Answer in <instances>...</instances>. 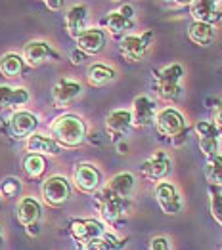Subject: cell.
Segmentation results:
<instances>
[{
	"mask_svg": "<svg viewBox=\"0 0 222 250\" xmlns=\"http://www.w3.org/2000/svg\"><path fill=\"white\" fill-rule=\"evenodd\" d=\"M50 134H52V138L61 147L75 149V147L84 144L86 134H88V126L84 123V119L79 117V115H75V113H63V115L56 117L52 121Z\"/></svg>",
	"mask_w": 222,
	"mask_h": 250,
	"instance_id": "6da1fadb",
	"label": "cell"
},
{
	"mask_svg": "<svg viewBox=\"0 0 222 250\" xmlns=\"http://www.w3.org/2000/svg\"><path fill=\"white\" fill-rule=\"evenodd\" d=\"M182 79H184V67L180 63H171L159 71H153V86L155 92L163 102H176L182 96Z\"/></svg>",
	"mask_w": 222,
	"mask_h": 250,
	"instance_id": "7a4b0ae2",
	"label": "cell"
},
{
	"mask_svg": "<svg viewBox=\"0 0 222 250\" xmlns=\"http://www.w3.org/2000/svg\"><path fill=\"white\" fill-rule=\"evenodd\" d=\"M155 130L159 136H163L165 140H171L174 146H182L188 138V132H190L184 115L174 107H165L157 113Z\"/></svg>",
	"mask_w": 222,
	"mask_h": 250,
	"instance_id": "3957f363",
	"label": "cell"
},
{
	"mask_svg": "<svg viewBox=\"0 0 222 250\" xmlns=\"http://www.w3.org/2000/svg\"><path fill=\"white\" fill-rule=\"evenodd\" d=\"M96 207H98V212H100L101 222L107 224V226H115L128 214L132 203H130V199H123V197L111 193L103 186L96 193Z\"/></svg>",
	"mask_w": 222,
	"mask_h": 250,
	"instance_id": "277c9868",
	"label": "cell"
},
{
	"mask_svg": "<svg viewBox=\"0 0 222 250\" xmlns=\"http://www.w3.org/2000/svg\"><path fill=\"white\" fill-rule=\"evenodd\" d=\"M101 29L113 39H124L128 31L134 29V8L132 4H121L117 10H111L103 20Z\"/></svg>",
	"mask_w": 222,
	"mask_h": 250,
	"instance_id": "5b68a950",
	"label": "cell"
},
{
	"mask_svg": "<svg viewBox=\"0 0 222 250\" xmlns=\"http://www.w3.org/2000/svg\"><path fill=\"white\" fill-rule=\"evenodd\" d=\"M155 39L153 31H146L142 35H126L121 42H119V54L124 62L136 63L148 54V50L151 48Z\"/></svg>",
	"mask_w": 222,
	"mask_h": 250,
	"instance_id": "8992f818",
	"label": "cell"
},
{
	"mask_svg": "<svg viewBox=\"0 0 222 250\" xmlns=\"http://www.w3.org/2000/svg\"><path fill=\"white\" fill-rule=\"evenodd\" d=\"M41 193L46 205H50V207H63L71 199L73 189H71V184H69V180L65 176L56 174V176H50L48 180H44Z\"/></svg>",
	"mask_w": 222,
	"mask_h": 250,
	"instance_id": "52a82bcc",
	"label": "cell"
},
{
	"mask_svg": "<svg viewBox=\"0 0 222 250\" xmlns=\"http://www.w3.org/2000/svg\"><path fill=\"white\" fill-rule=\"evenodd\" d=\"M197 136L199 151L205 155V159H213L221 155V130L215 126L213 121H199L194 126Z\"/></svg>",
	"mask_w": 222,
	"mask_h": 250,
	"instance_id": "ba28073f",
	"label": "cell"
},
{
	"mask_svg": "<svg viewBox=\"0 0 222 250\" xmlns=\"http://www.w3.org/2000/svg\"><path fill=\"white\" fill-rule=\"evenodd\" d=\"M173 163L165 151H155L151 157H148L140 165V174L148 182H165L171 176Z\"/></svg>",
	"mask_w": 222,
	"mask_h": 250,
	"instance_id": "9c48e42d",
	"label": "cell"
},
{
	"mask_svg": "<svg viewBox=\"0 0 222 250\" xmlns=\"http://www.w3.org/2000/svg\"><path fill=\"white\" fill-rule=\"evenodd\" d=\"M73 182L82 193H98L101 189V172L92 163H79L73 170Z\"/></svg>",
	"mask_w": 222,
	"mask_h": 250,
	"instance_id": "30bf717a",
	"label": "cell"
},
{
	"mask_svg": "<svg viewBox=\"0 0 222 250\" xmlns=\"http://www.w3.org/2000/svg\"><path fill=\"white\" fill-rule=\"evenodd\" d=\"M153 195H155V201L159 205V208L169 214V216H174L178 214L184 207V201L180 197V191L176 189V186H173L171 182H159L155 189H153Z\"/></svg>",
	"mask_w": 222,
	"mask_h": 250,
	"instance_id": "8fae6325",
	"label": "cell"
},
{
	"mask_svg": "<svg viewBox=\"0 0 222 250\" xmlns=\"http://www.w3.org/2000/svg\"><path fill=\"white\" fill-rule=\"evenodd\" d=\"M69 233H71V237H73L77 243L86 245L88 241L105 235L107 229H105L103 222H100V220L82 218V220H71V222H69Z\"/></svg>",
	"mask_w": 222,
	"mask_h": 250,
	"instance_id": "7c38bea8",
	"label": "cell"
},
{
	"mask_svg": "<svg viewBox=\"0 0 222 250\" xmlns=\"http://www.w3.org/2000/svg\"><path fill=\"white\" fill-rule=\"evenodd\" d=\"M23 60L29 67H39L46 62H58L60 54L52 48V44L44 41H29L23 48Z\"/></svg>",
	"mask_w": 222,
	"mask_h": 250,
	"instance_id": "4fadbf2b",
	"label": "cell"
},
{
	"mask_svg": "<svg viewBox=\"0 0 222 250\" xmlns=\"http://www.w3.org/2000/svg\"><path fill=\"white\" fill-rule=\"evenodd\" d=\"M81 96L82 86L75 79H60L52 86V102H54V107H58V109L69 107L73 102H77Z\"/></svg>",
	"mask_w": 222,
	"mask_h": 250,
	"instance_id": "5bb4252c",
	"label": "cell"
},
{
	"mask_svg": "<svg viewBox=\"0 0 222 250\" xmlns=\"http://www.w3.org/2000/svg\"><path fill=\"white\" fill-rule=\"evenodd\" d=\"M157 113H159L157 111V104L149 96H138V98H134L132 109H130L132 126H136V128H148V126L155 125Z\"/></svg>",
	"mask_w": 222,
	"mask_h": 250,
	"instance_id": "9a60e30c",
	"label": "cell"
},
{
	"mask_svg": "<svg viewBox=\"0 0 222 250\" xmlns=\"http://www.w3.org/2000/svg\"><path fill=\"white\" fill-rule=\"evenodd\" d=\"M39 117L31 111H16L10 119V132L16 140H29L33 134H37Z\"/></svg>",
	"mask_w": 222,
	"mask_h": 250,
	"instance_id": "2e32d148",
	"label": "cell"
},
{
	"mask_svg": "<svg viewBox=\"0 0 222 250\" xmlns=\"http://www.w3.org/2000/svg\"><path fill=\"white\" fill-rule=\"evenodd\" d=\"M190 14H192L194 21L207 23V25L215 27V23L222 21V2L221 0H197V2H192Z\"/></svg>",
	"mask_w": 222,
	"mask_h": 250,
	"instance_id": "e0dca14e",
	"label": "cell"
},
{
	"mask_svg": "<svg viewBox=\"0 0 222 250\" xmlns=\"http://www.w3.org/2000/svg\"><path fill=\"white\" fill-rule=\"evenodd\" d=\"M130 128H132V115L128 109H115L105 117V130L115 144H119V140L128 134Z\"/></svg>",
	"mask_w": 222,
	"mask_h": 250,
	"instance_id": "ac0fdd59",
	"label": "cell"
},
{
	"mask_svg": "<svg viewBox=\"0 0 222 250\" xmlns=\"http://www.w3.org/2000/svg\"><path fill=\"white\" fill-rule=\"evenodd\" d=\"M75 42H77V48L86 56H96L105 48L107 33L101 27H88L84 33L79 35V39Z\"/></svg>",
	"mask_w": 222,
	"mask_h": 250,
	"instance_id": "d6986e66",
	"label": "cell"
},
{
	"mask_svg": "<svg viewBox=\"0 0 222 250\" xmlns=\"http://www.w3.org/2000/svg\"><path fill=\"white\" fill-rule=\"evenodd\" d=\"M41 216L42 207L35 197H23V199H20V203L16 207V218H18V222L25 229H29L33 226H39Z\"/></svg>",
	"mask_w": 222,
	"mask_h": 250,
	"instance_id": "ffe728a7",
	"label": "cell"
},
{
	"mask_svg": "<svg viewBox=\"0 0 222 250\" xmlns=\"http://www.w3.org/2000/svg\"><path fill=\"white\" fill-rule=\"evenodd\" d=\"M86 21H88V8L84 4H75L67 10L65 14V29H67V35L71 39H79V35L84 33L88 27H86Z\"/></svg>",
	"mask_w": 222,
	"mask_h": 250,
	"instance_id": "44dd1931",
	"label": "cell"
},
{
	"mask_svg": "<svg viewBox=\"0 0 222 250\" xmlns=\"http://www.w3.org/2000/svg\"><path fill=\"white\" fill-rule=\"evenodd\" d=\"M31 94L23 86H8L0 84V109H16L21 105L29 104Z\"/></svg>",
	"mask_w": 222,
	"mask_h": 250,
	"instance_id": "7402d4cb",
	"label": "cell"
},
{
	"mask_svg": "<svg viewBox=\"0 0 222 250\" xmlns=\"http://www.w3.org/2000/svg\"><path fill=\"white\" fill-rule=\"evenodd\" d=\"M25 147H27L29 153H37V155H42V157H58L63 151V147L52 136H44V134H33L27 140Z\"/></svg>",
	"mask_w": 222,
	"mask_h": 250,
	"instance_id": "603a6c76",
	"label": "cell"
},
{
	"mask_svg": "<svg viewBox=\"0 0 222 250\" xmlns=\"http://www.w3.org/2000/svg\"><path fill=\"white\" fill-rule=\"evenodd\" d=\"M105 188L123 199H130L134 193V188H136V178L130 172H119L105 184Z\"/></svg>",
	"mask_w": 222,
	"mask_h": 250,
	"instance_id": "cb8c5ba5",
	"label": "cell"
},
{
	"mask_svg": "<svg viewBox=\"0 0 222 250\" xmlns=\"http://www.w3.org/2000/svg\"><path fill=\"white\" fill-rule=\"evenodd\" d=\"M215 37H217V31H215L213 25L199 23V21H192V23L188 25V39L194 42L196 46L207 48V46L213 44Z\"/></svg>",
	"mask_w": 222,
	"mask_h": 250,
	"instance_id": "d4e9b609",
	"label": "cell"
},
{
	"mask_svg": "<svg viewBox=\"0 0 222 250\" xmlns=\"http://www.w3.org/2000/svg\"><path fill=\"white\" fill-rule=\"evenodd\" d=\"M115 77H117L115 69L109 67V65H103V63H94L86 71V81H88L90 86H94V88L107 86L109 83L115 81Z\"/></svg>",
	"mask_w": 222,
	"mask_h": 250,
	"instance_id": "484cf974",
	"label": "cell"
},
{
	"mask_svg": "<svg viewBox=\"0 0 222 250\" xmlns=\"http://www.w3.org/2000/svg\"><path fill=\"white\" fill-rule=\"evenodd\" d=\"M25 71V60L16 52H8L0 58V73L6 79H16Z\"/></svg>",
	"mask_w": 222,
	"mask_h": 250,
	"instance_id": "4316f807",
	"label": "cell"
},
{
	"mask_svg": "<svg viewBox=\"0 0 222 250\" xmlns=\"http://www.w3.org/2000/svg\"><path fill=\"white\" fill-rule=\"evenodd\" d=\"M123 247H124V239H119L117 235L107 231L105 235L82 245V250H121Z\"/></svg>",
	"mask_w": 222,
	"mask_h": 250,
	"instance_id": "83f0119b",
	"label": "cell"
},
{
	"mask_svg": "<svg viewBox=\"0 0 222 250\" xmlns=\"http://www.w3.org/2000/svg\"><path fill=\"white\" fill-rule=\"evenodd\" d=\"M46 168H48L46 157L37 155V153H27V155H25V159H23V170H25V174H27L31 180L42 178V174L46 172Z\"/></svg>",
	"mask_w": 222,
	"mask_h": 250,
	"instance_id": "f1b7e54d",
	"label": "cell"
},
{
	"mask_svg": "<svg viewBox=\"0 0 222 250\" xmlns=\"http://www.w3.org/2000/svg\"><path fill=\"white\" fill-rule=\"evenodd\" d=\"M203 172L205 180L209 182V188H222V155L207 159Z\"/></svg>",
	"mask_w": 222,
	"mask_h": 250,
	"instance_id": "f546056e",
	"label": "cell"
},
{
	"mask_svg": "<svg viewBox=\"0 0 222 250\" xmlns=\"http://www.w3.org/2000/svg\"><path fill=\"white\" fill-rule=\"evenodd\" d=\"M209 210L215 222L222 228V193L219 188H209Z\"/></svg>",
	"mask_w": 222,
	"mask_h": 250,
	"instance_id": "4dcf8cb0",
	"label": "cell"
},
{
	"mask_svg": "<svg viewBox=\"0 0 222 250\" xmlns=\"http://www.w3.org/2000/svg\"><path fill=\"white\" fill-rule=\"evenodd\" d=\"M21 193V182L18 178L10 176V178H4L0 182V195L6 197V199H12V197H18Z\"/></svg>",
	"mask_w": 222,
	"mask_h": 250,
	"instance_id": "1f68e13d",
	"label": "cell"
},
{
	"mask_svg": "<svg viewBox=\"0 0 222 250\" xmlns=\"http://www.w3.org/2000/svg\"><path fill=\"white\" fill-rule=\"evenodd\" d=\"M149 250H171V243L167 237H153L149 241Z\"/></svg>",
	"mask_w": 222,
	"mask_h": 250,
	"instance_id": "d6a6232c",
	"label": "cell"
},
{
	"mask_svg": "<svg viewBox=\"0 0 222 250\" xmlns=\"http://www.w3.org/2000/svg\"><path fill=\"white\" fill-rule=\"evenodd\" d=\"M213 123L215 126L222 130V100L215 102V107H213Z\"/></svg>",
	"mask_w": 222,
	"mask_h": 250,
	"instance_id": "836d02e7",
	"label": "cell"
},
{
	"mask_svg": "<svg viewBox=\"0 0 222 250\" xmlns=\"http://www.w3.org/2000/svg\"><path fill=\"white\" fill-rule=\"evenodd\" d=\"M84 58H86V54L81 52L79 48H75V50L71 52V63H73V65H81V63L84 62Z\"/></svg>",
	"mask_w": 222,
	"mask_h": 250,
	"instance_id": "e575fe53",
	"label": "cell"
},
{
	"mask_svg": "<svg viewBox=\"0 0 222 250\" xmlns=\"http://www.w3.org/2000/svg\"><path fill=\"white\" fill-rule=\"evenodd\" d=\"M163 6L171 10H178V8H190L192 2H163Z\"/></svg>",
	"mask_w": 222,
	"mask_h": 250,
	"instance_id": "d590c367",
	"label": "cell"
},
{
	"mask_svg": "<svg viewBox=\"0 0 222 250\" xmlns=\"http://www.w3.org/2000/svg\"><path fill=\"white\" fill-rule=\"evenodd\" d=\"M44 6H46L48 10H61V8L65 6V2H63V0H58V2H52V0H48V2H44Z\"/></svg>",
	"mask_w": 222,
	"mask_h": 250,
	"instance_id": "8d00e7d4",
	"label": "cell"
},
{
	"mask_svg": "<svg viewBox=\"0 0 222 250\" xmlns=\"http://www.w3.org/2000/svg\"><path fill=\"white\" fill-rule=\"evenodd\" d=\"M2 245H4V235H2V228H0V250H2Z\"/></svg>",
	"mask_w": 222,
	"mask_h": 250,
	"instance_id": "74e56055",
	"label": "cell"
},
{
	"mask_svg": "<svg viewBox=\"0 0 222 250\" xmlns=\"http://www.w3.org/2000/svg\"><path fill=\"white\" fill-rule=\"evenodd\" d=\"M221 250H222V245H221Z\"/></svg>",
	"mask_w": 222,
	"mask_h": 250,
	"instance_id": "f35d334b",
	"label": "cell"
}]
</instances>
